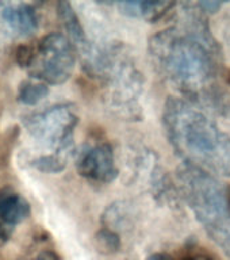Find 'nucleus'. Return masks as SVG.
<instances>
[{
	"label": "nucleus",
	"mask_w": 230,
	"mask_h": 260,
	"mask_svg": "<svg viewBox=\"0 0 230 260\" xmlns=\"http://www.w3.org/2000/svg\"><path fill=\"white\" fill-rule=\"evenodd\" d=\"M178 26L162 30L149 42L152 60L162 76L184 95H210L219 72L218 44L190 4Z\"/></svg>",
	"instance_id": "1"
},
{
	"label": "nucleus",
	"mask_w": 230,
	"mask_h": 260,
	"mask_svg": "<svg viewBox=\"0 0 230 260\" xmlns=\"http://www.w3.org/2000/svg\"><path fill=\"white\" fill-rule=\"evenodd\" d=\"M162 123L174 150L187 166L230 176V136L188 101L171 98Z\"/></svg>",
	"instance_id": "2"
},
{
	"label": "nucleus",
	"mask_w": 230,
	"mask_h": 260,
	"mask_svg": "<svg viewBox=\"0 0 230 260\" xmlns=\"http://www.w3.org/2000/svg\"><path fill=\"white\" fill-rule=\"evenodd\" d=\"M187 203L207 235L230 253V203L223 186L211 174L192 166L179 170Z\"/></svg>",
	"instance_id": "3"
},
{
	"label": "nucleus",
	"mask_w": 230,
	"mask_h": 260,
	"mask_svg": "<svg viewBox=\"0 0 230 260\" xmlns=\"http://www.w3.org/2000/svg\"><path fill=\"white\" fill-rule=\"evenodd\" d=\"M76 64V49L68 37L50 32L40 41L36 49V60L28 73L32 79L45 84H64L72 76Z\"/></svg>",
	"instance_id": "4"
},
{
	"label": "nucleus",
	"mask_w": 230,
	"mask_h": 260,
	"mask_svg": "<svg viewBox=\"0 0 230 260\" xmlns=\"http://www.w3.org/2000/svg\"><path fill=\"white\" fill-rule=\"evenodd\" d=\"M77 122L79 118L72 106L57 105L26 117L23 125L32 138L54 149V153L68 154Z\"/></svg>",
	"instance_id": "5"
},
{
	"label": "nucleus",
	"mask_w": 230,
	"mask_h": 260,
	"mask_svg": "<svg viewBox=\"0 0 230 260\" xmlns=\"http://www.w3.org/2000/svg\"><path fill=\"white\" fill-rule=\"evenodd\" d=\"M77 172L93 182L110 183L117 178L118 168L109 144H97L83 149L77 156Z\"/></svg>",
	"instance_id": "6"
},
{
	"label": "nucleus",
	"mask_w": 230,
	"mask_h": 260,
	"mask_svg": "<svg viewBox=\"0 0 230 260\" xmlns=\"http://www.w3.org/2000/svg\"><path fill=\"white\" fill-rule=\"evenodd\" d=\"M0 7L3 20L16 34L28 37L37 31L40 26V18L32 4L24 2H4L0 3Z\"/></svg>",
	"instance_id": "7"
},
{
	"label": "nucleus",
	"mask_w": 230,
	"mask_h": 260,
	"mask_svg": "<svg viewBox=\"0 0 230 260\" xmlns=\"http://www.w3.org/2000/svg\"><path fill=\"white\" fill-rule=\"evenodd\" d=\"M31 207L20 194L12 191L0 192V221L11 229H15L30 217Z\"/></svg>",
	"instance_id": "8"
},
{
	"label": "nucleus",
	"mask_w": 230,
	"mask_h": 260,
	"mask_svg": "<svg viewBox=\"0 0 230 260\" xmlns=\"http://www.w3.org/2000/svg\"><path fill=\"white\" fill-rule=\"evenodd\" d=\"M57 12L60 16L61 22L64 24L65 30L68 32L69 41L76 49V52H83L88 46L89 41L87 40L84 28L81 26L80 20L77 18L76 12L68 2H60L57 4Z\"/></svg>",
	"instance_id": "9"
},
{
	"label": "nucleus",
	"mask_w": 230,
	"mask_h": 260,
	"mask_svg": "<svg viewBox=\"0 0 230 260\" xmlns=\"http://www.w3.org/2000/svg\"><path fill=\"white\" fill-rule=\"evenodd\" d=\"M121 12L130 16L146 18V19H157L164 15L170 8L175 7V3H166V2H121L117 3Z\"/></svg>",
	"instance_id": "10"
},
{
	"label": "nucleus",
	"mask_w": 230,
	"mask_h": 260,
	"mask_svg": "<svg viewBox=\"0 0 230 260\" xmlns=\"http://www.w3.org/2000/svg\"><path fill=\"white\" fill-rule=\"evenodd\" d=\"M48 93V84H45L42 81L36 80V79H31V80H24L20 83L16 99L20 103H23V105L34 106L37 103H40L44 98H46Z\"/></svg>",
	"instance_id": "11"
},
{
	"label": "nucleus",
	"mask_w": 230,
	"mask_h": 260,
	"mask_svg": "<svg viewBox=\"0 0 230 260\" xmlns=\"http://www.w3.org/2000/svg\"><path fill=\"white\" fill-rule=\"evenodd\" d=\"M67 161H68V154L52 153L34 158L30 162V166L34 167L36 170L41 171V172L57 174V172H61L67 167Z\"/></svg>",
	"instance_id": "12"
},
{
	"label": "nucleus",
	"mask_w": 230,
	"mask_h": 260,
	"mask_svg": "<svg viewBox=\"0 0 230 260\" xmlns=\"http://www.w3.org/2000/svg\"><path fill=\"white\" fill-rule=\"evenodd\" d=\"M95 244L97 251L103 255H113L121 249V239L111 229L103 228L95 236Z\"/></svg>",
	"instance_id": "13"
},
{
	"label": "nucleus",
	"mask_w": 230,
	"mask_h": 260,
	"mask_svg": "<svg viewBox=\"0 0 230 260\" xmlns=\"http://www.w3.org/2000/svg\"><path fill=\"white\" fill-rule=\"evenodd\" d=\"M15 60L20 68H31L32 62L36 60V49L30 45H20L15 52Z\"/></svg>",
	"instance_id": "14"
},
{
	"label": "nucleus",
	"mask_w": 230,
	"mask_h": 260,
	"mask_svg": "<svg viewBox=\"0 0 230 260\" xmlns=\"http://www.w3.org/2000/svg\"><path fill=\"white\" fill-rule=\"evenodd\" d=\"M221 6H222L221 2H201V3H198V7L205 12L218 11Z\"/></svg>",
	"instance_id": "15"
},
{
	"label": "nucleus",
	"mask_w": 230,
	"mask_h": 260,
	"mask_svg": "<svg viewBox=\"0 0 230 260\" xmlns=\"http://www.w3.org/2000/svg\"><path fill=\"white\" fill-rule=\"evenodd\" d=\"M12 233H14V229L8 228L7 225H4V223L0 221V244L7 243L8 240L11 239Z\"/></svg>",
	"instance_id": "16"
},
{
	"label": "nucleus",
	"mask_w": 230,
	"mask_h": 260,
	"mask_svg": "<svg viewBox=\"0 0 230 260\" xmlns=\"http://www.w3.org/2000/svg\"><path fill=\"white\" fill-rule=\"evenodd\" d=\"M31 260H61V257L53 251H42Z\"/></svg>",
	"instance_id": "17"
},
{
	"label": "nucleus",
	"mask_w": 230,
	"mask_h": 260,
	"mask_svg": "<svg viewBox=\"0 0 230 260\" xmlns=\"http://www.w3.org/2000/svg\"><path fill=\"white\" fill-rule=\"evenodd\" d=\"M146 260H174V257L167 253H154V255L149 256Z\"/></svg>",
	"instance_id": "18"
},
{
	"label": "nucleus",
	"mask_w": 230,
	"mask_h": 260,
	"mask_svg": "<svg viewBox=\"0 0 230 260\" xmlns=\"http://www.w3.org/2000/svg\"><path fill=\"white\" fill-rule=\"evenodd\" d=\"M186 260H213V259L205 255H195V256H191V257H187Z\"/></svg>",
	"instance_id": "19"
},
{
	"label": "nucleus",
	"mask_w": 230,
	"mask_h": 260,
	"mask_svg": "<svg viewBox=\"0 0 230 260\" xmlns=\"http://www.w3.org/2000/svg\"><path fill=\"white\" fill-rule=\"evenodd\" d=\"M229 203H230V195H229Z\"/></svg>",
	"instance_id": "20"
}]
</instances>
